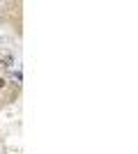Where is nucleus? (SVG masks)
<instances>
[{
  "mask_svg": "<svg viewBox=\"0 0 138 154\" xmlns=\"http://www.w3.org/2000/svg\"><path fill=\"white\" fill-rule=\"evenodd\" d=\"M0 88H5V78H0Z\"/></svg>",
  "mask_w": 138,
  "mask_h": 154,
  "instance_id": "nucleus-1",
  "label": "nucleus"
}]
</instances>
